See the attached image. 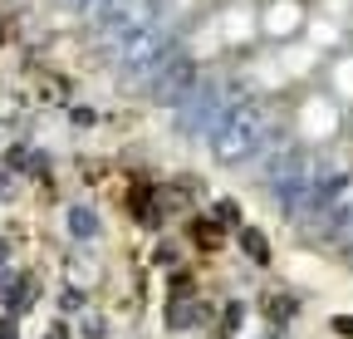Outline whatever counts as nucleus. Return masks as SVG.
I'll use <instances>...</instances> for the list:
<instances>
[{
    "label": "nucleus",
    "instance_id": "obj_1",
    "mask_svg": "<svg viewBox=\"0 0 353 339\" xmlns=\"http://www.w3.org/2000/svg\"><path fill=\"white\" fill-rule=\"evenodd\" d=\"M192 236H196V246H201V251H211V246L221 241V231H216V226H206V222H192Z\"/></svg>",
    "mask_w": 353,
    "mask_h": 339
}]
</instances>
